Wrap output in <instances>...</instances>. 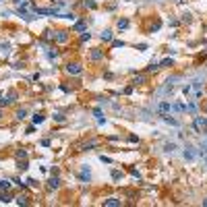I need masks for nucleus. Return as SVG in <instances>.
I'll return each instance as SVG.
<instances>
[{
	"label": "nucleus",
	"instance_id": "1",
	"mask_svg": "<svg viewBox=\"0 0 207 207\" xmlns=\"http://www.w3.org/2000/svg\"><path fill=\"white\" fill-rule=\"evenodd\" d=\"M66 73H69V75H81L83 66L79 62H69V64H66Z\"/></svg>",
	"mask_w": 207,
	"mask_h": 207
},
{
	"label": "nucleus",
	"instance_id": "2",
	"mask_svg": "<svg viewBox=\"0 0 207 207\" xmlns=\"http://www.w3.org/2000/svg\"><path fill=\"white\" fill-rule=\"evenodd\" d=\"M182 155H184V160H189V162H195V160H197V151H195V147H191V145L184 147V153H182Z\"/></svg>",
	"mask_w": 207,
	"mask_h": 207
},
{
	"label": "nucleus",
	"instance_id": "3",
	"mask_svg": "<svg viewBox=\"0 0 207 207\" xmlns=\"http://www.w3.org/2000/svg\"><path fill=\"white\" fill-rule=\"evenodd\" d=\"M170 110H172V104H170V102H160V106H158V112H160V114H170Z\"/></svg>",
	"mask_w": 207,
	"mask_h": 207
},
{
	"label": "nucleus",
	"instance_id": "4",
	"mask_svg": "<svg viewBox=\"0 0 207 207\" xmlns=\"http://www.w3.org/2000/svg\"><path fill=\"white\" fill-rule=\"evenodd\" d=\"M203 126L207 128V118H201V116H195V130H201Z\"/></svg>",
	"mask_w": 207,
	"mask_h": 207
},
{
	"label": "nucleus",
	"instance_id": "5",
	"mask_svg": "<svg viewBox=\"0 0 207 207\" xmlns=\"http://www.w3.org/2000/svg\"><path fill=\"white\" fill-rule=\"evenodd\" d=\"M89 58H91V60H102V58H104V50H97V48L91 50V52H89Z\"/></svg>",
	"mask_w": 207,
	"mask_h": 207
},
{
	"label": "nucleus",
	"instance_id": "6",
	"mask_svg": "<svg viewBox=\"0 0 207 207\" xmlns=\"http://www.w3.org/2000/svg\"><path fill=\"white\" fill-rule=\"evenodd\" d=\"M56 41H58V43L69 41V31H56Z\"/></svg>",
	"mask_w": 207,
	"mask_h": 207
},
{
	"label": "nucleus",
	"instance_id": "7",
	"mask_svg": "<svg viewBox=\"0 0 207 207\" xmlns=\"http://www.w3.org/2000/svg\"><path fill=\"white\" fill-rule=\"evenodd\" d=\"M79 178H81V182H89V180H91V172H89L87 168H83L81 172H79Z\"/></svg>",
	"mask_w": 207,
	"mask_h": 207
},
{
	"label": "nucleus",
	"instance_id": "8",
	"mask_svg": "<svg viewBox=\"0 0 207 207\" xmlns=\"http://www.w3.org/2000/svg\"><path fill=\"white\" fill-rule=\"evenodd\" d=\"M162 120L166 124H172V126H180V122L176 120V118H170V114H162Z\"/></svg>",
	"mask_w": 207,
	"mask_h": 207
},
{
	"label": "nucleus",
	"instance_id": "9",
	"mask_svg": "<svg viewBox=\"0 0 207 207\" xmlns=\"http://www.w3.org/2000/svg\"><path fill=\"white\" fill-rule=\"evenodd\" d=\"M58 186H60V178L58 176H52L48 180V189H58Z\"/></svg>",
	"mask_w": 207,
	"mask_h": 207
},
{
	"label": "nucleus",
	"instance_id": "10",
	"mask_svg": "<svg viewBox=\"0 0 207 207\" xmlns=\"http://www.w3.org/2000/svg\"><path fill=\"white\" fill-rule=\"evenodd\" d=\"M104 205H106V207H118V205H120V201H118V199H114V197H110V199H106V201H104Z\"/></svg>",
	"mask_w": 207,
	"mask_h": 207
},
{
	"label": "nucleus",
	"instance_id": "11",
	"mask_svg": "<svg viewBox=\"0 0 207 207\" xmlns=\"http://www.w3.org/2000/svg\"><path fill=\"white\" fill-rule=\"evenodd\" d=\"M184 110H186L189 114H195V112H197V102H191V104H186V106H184Z\"/></svg>",
	"mask_w": 207,
	"mask_h": 207
},
{
	"label": "nucleus",
	"instance_id": "12",
	"mask_svg": "<svg viewBox=\"0 0 207 207\" xmlns=\"http://www.w3.org/2000/svg\"><path fill=\"white\" fill-rule=\"evenodd\" d=\"M99 38H102V41H112V31H110V29H106V31H102V35H99Z\"/></svg>",
	"mask_w": 207,
	"mask_h": 207
},
{
	"label": "nucleus",
	"instance_id": "13",
	"mask_svg": "<svg viewBox=\"0 0 207 207\" xmlns=\"http://www.w3.org/2000/svg\"><path fill=\"white\" fill-rule=\"evenodd\" d=\"M145 81H147V79H145V75H135V79H133V85H143Z\"/></svg>",
	"mask_w": 207,
	"mask_h": 207
},
{
	"label": "nucleus",
	"instance_id": "14",
	"mask_svg": "<svg viewBox=\"0 0 207 207\" xmlns=\"http://www.w3.org/2000/svg\"><path fill=\"white\" fill-rule=\"evenodd\" d=\"M116 27H118V29H126V27H128V19H118V21H116Z\"/></svg>",
	"mask_w": 207,
	"mask_h": 207
},
{
	"label": "nucleus",
	"instance_id": "15",
	"mask_svg": "<svg viewBox=\"0 0 207 207\" xmlns=\"http://www.w3.org/2000/svg\"><path fill=\"white\" fill-rule=\"evenodd\" d=\"M25 116H27V110H25V108H21V110H17V114H15V118H17V120H23Z\"/></svg>",
	"mask_w": 207,
	"mask_h": 207
},
{
	"label": "nucleus",
	"instance_id": "16",
	"mask_svg": "<svg viewBox=\"0 0 207 207\" xmlns=\"http://www.w3.org/2000/svg\"><path fill=\"white\" fill-rule=\"evenodd\" d=\"M95 145H97V141H89V143H85V145L81 147V151H89V149L95 147Z\"/></svg>",
	"mask_w": 207,
	"mask_h": 207
},
{
	"label": "nucleus",
	"instance_id": "17",
	"mask_svg": "<svg viewBox=\"0 0 207 207\" xmlns=\"http://www.w3.org/2000/svg\"><path fill=\"white\" fill-rule=\"evenodd\" d=\"M85 27H87L85 21H77V23H75V31H85Z\"/></svg>",
	"mask_w": 207,
	"mask_h": 207
},
{
	"label": "nucleus",
	"instance_id": "18",
	"mask_svg": "<svg viewBox=\"0 0 207 207\" xmlns=\"http://www.w3.org/2000/svg\"><path fill=\"white\" fill-rule=\"evenodd\" d=\"M158 71H160V64H155V62H151L147 66V73H158Z\"/></svg>",
	"mask_w": 207,
	"mask_h": 207
},
{
	"label": "nucleus",
	"instance_id": "19",
	"mask_svg": "<svg viewBox=\"0 0 207 207\" xmlns=\"http://www.w3.org/2000/svg\"><path fill=\"white\" fill-rule=\"evenodd\" d=\"M10 199H13V197H10V195H8V193H6V191H4V195H2V193H0V203H8V201H10Z\"/></svg>",
	"mask_w": 207,
	"mask_h": 207
},
{
	"label": "nucleus",
	"instance_id": "20",
	"mask_svg": "<svg viewBox=\"0 0 207 207\" xmlns=\"http://www.w3.org/2000/svg\"><path fill=\"white\" fill-rule=\"evenodd\" d=\"M15 155H17V160H25V158H27V151H25V149H19Z\"/></svg>",
	"mask_w": 207,
	"mask_h": 207
},
{
	"label": "nucleus",
	"instance_id": "21",
	"mask_svg": "<svg viewBox=\"0 0 207 207\" xmlns=\"http://www.w3.org/2000/svg\"><path fill=\"white\" fill-rule=\"evenodd\" d=\"M17 203H19V205H29V199H27V197H21V195H19V197H17Z\"/></svg>",
	"mask_w": 207,
	"mask_h": 207
},
{
	"label": "nucleus",
	"instance_id": "22",
	"mask_svg": "<svg viewBox=\"0 0 207 207\" xmlns=\"http://www.w3.org/2000/svg\"><path fill=\"white\" fill-rule=\"evenodd\" d=\"M10 189V182L8 180H0V191H8Z\"/></svg>",
	"mask_w": 207,
	"mask_h": 207
},
{
	"label": "nucleus",
	"instance_id": "23",
	"mask_svg": "<svg viewBox=\"0 0 207 207\" xmlns=\"http://www.w3.org/2000/svg\"><path fill=\"white\" fill-rule=\"evenodd\" d=\"M174 149H176V145H174V143H166V145H164V151H168V153H172Z\"/></svg>",
	"mask_w": 207,
	"mask_h": 207
},
{
	"label": "nucleus",
	"instance_id": "24",
	"mask_svg": "<svg viewBox=\"0 0 207 207\" xmlns=\"http://www.w3.org/2000/svg\"><path fill=\"white\" fill-rule=\"evenodd\" d=\"M83 6H85V8H89V10H93V8H95L97 4H95V2H91V0H89V2L85 0V2H83Z\"/></svg>",
	"mask_w": 207,
	"mask_h": 207
},
{
	"label": "nucleus",
	"instance_id": "25",
	"mask_svg": "<svg viewBox=\"0 0 207 207\" xmlns=\"http://www.w3.org/2000/svg\"><path fill=\"white\" fill-rule=\"evenodd\" d=\"M43 38H46V40H56V31H46Z\"/></svg>",
	"mask_w": 207,
	"mask_h": 207
},
{
	"label": "nucleus",
	"instance_id": "26",
	"mask_svg": "<svg viewBox=\"0 0 207 207\" xmlns=\"http://www.w3.org/2000/svg\"><path fill=\"white\" fill-rule=\"evenodd\" d=\"M43 122V116L41 114H33V124H41Z\"/></svg>",
	"mask_w": 207,
	"mask_h": 207
},
{
	"label": "nucleus",
	"instance_id": "27",
	"mask_svg": "<svg viewBox=\"0 0 207 207\" xmlns=\"http://www.w3.org/2000/svg\"><path fill=\"white\" fill-rule=\"evenodd\" d=\"M166 66H172V60H170V58H166V60L160 62V69H166Z\"/></svg>",
	"mask_w": 207,
	"mask_h": 207
},
{
	"label": "nucleus",
	"instance_id": "28",
	"mask_svg": "<svg viewBox=\"0 0 207 207\" xmlns=\"http://www.w3.org/2000/svg\"><path fill=\"white\" fill-rule=\"evenodd\" d=\"M112 178H114V180H120V178H122V172H118V170H112Z\"/></svg>",
	"mask_w": 207,
	"mask_h": 207
},
{
	"label": "nucleus",
	"instance_id": "29",
	"mask_svg": "<svg viewBox=\"0 0 207 207\" xmlns=\"http://www.w3.org/2000/svg\"><path fill=\"white\" fill-rule=\"evenodd\" d=\"M112 48H124V41L122 40H114L112 41Z\"/></svg>",
	"mask_w": 207,
	"mask_h": 207
},
{
	"label": "nucleus",
	"instance_id": "30",
	"mask_svg": "<svg viewBox=\"0 0 207 207\" xmlns=\"http://www.w3.org/2000/svg\"><path fill=\"white\" fill-rule=\"evenodd\" d=\"M0 52L6 56V54H8V43H0Z\"/></svg>",
	"mask_w": 207,
	"mask_h": 207
},
{
	"label": "nucleus",
	"instance_id": "31",
	"mask_svg": "<svg viewBox=\"0 0 207 207\" xmlns=\"http://www.w3.org/2000/svg\"><path fill=\"white\" fill-rule=\"evenodd\" d=\"M13 2H15L17 6H29V2H27V0H13Z\"/></svg>",
	"mask_w": 207,
	"mask_h": 207
},
{
	"label": "nucleus",
	"instance_id": "32",
	"mask_svg": "<svg viewBox=\"0 0 207 207\" xmlns=\"http://www.w3.org/2000/svg\"><path fill=\"white\" fill-rule=\"evenodd\" d=\"M27 168H29V166H27V162H19V170H21V172H25Z\"/></svg>",
	"mask_w": 207,
	"mask_h": 207
},
{
	"label": "nucleus",
	"instance_id": "33",
	"mask_svg": "<svg viewBox=\"0 0 207 207\" xmlns=\"http://www.w3.org/2000/svg\"><path fill=\"white\" fill-rule=\"evenodd\" d=\"M89 38H91V33H87V31H83L81 33V41H87Z\"/></svg>",
	"mask_w": 207,
	"mask_h": 207
},
{
	"label": "nucleus",
	"instance_id": "34",
	"mask_svg": "<svg viewBox=\"0 0 207 207\" xmlns=\"http://www.w3.org/2000/svg\"><path fill=\"white\" fill-rule=\"evenodd\" d=\"M160 27H162V23H160V21H158V23H153V25H151V31H158V29H160Z\"/></svg>",
	"mask_w": 207,
	"mask_h": 207
},
{
	"label": "nucleus",
	"instance_id": "35",
	"mask_svg": "<svg viewBox=\"0 0 207 207\" xmlns=\"http://www.w3.org/2000/svg\"><path fill=\"white\" fill-rule=\"evenodd\" d=\"M130 174H133V178H137V180H141V174H139L137 170H130Z\"/></svg>",
	"mask_w": 207,
	"mask_h": 207
},
{
	"label": "nucleus",
	"instance_id": "36",
	"mask_svg": "<svg viewBox=\"0 0 207 207\" xmlns=\"http://www.w3.org/2000/svg\"><path fill=\"white\" fill-rule=\"evenodd\" d=\"M128 141H130V143H139V139H137L135 135H128Z\"/></svg>",
	"mask_w": 207,
	"mask_h": 207
},
{
	"label": "nucleus",
	"instance_id": "37",
	"mask_svg": "<svg viewBox=\"0 0 207 207\" xmlns=\"http://www.w3.org/2000/svg\"><path fill=\"white\" fill-rule=\"evenodd\" d=\"M27 184H29V186H33V189H35V186H38V182H35V180H33V178H29V180H27Z\"/></svg>",
	"mask_w": 207,
	"mask_h": 207
},
{
	"label": "nucleus",
	"instance_id": "38",
	"mask_svg": "<svg viewBox=\"0 0 207 207\" xmlns=\"http://www.w3.org/2000/svg\"><path fill=\"white\" fill-rule=\"evenodd\" d=\"M189 91H191V87H189V85H184V87H182V93H184V95H189Z\"/></svg>",
	"mask_w": 207,
	"mask_h": 207
},
{
	"label": "nucleus",
	"instance_id": "39",
	"mask_svg": "<svg viewBox=\"0 0 207 207\" xmlns=\"http://www.w3.org/2000/svg\"><path fill=\"white\" fill-rule=\"evenodd\" d=\"M54 120H56V122H62V120H64V116H60V114H56V116H54Z\"/></svg>",
	"mask_w": 207,
	"mask_h": 207
},
{
	"label": "nucleus",
	"instance_id": "40",
	"mask_svg": "<svg viewBox=\"0 0 207 207\" xmlns=\"http://www.w3.org/2000/svg\"><path fill=\"white\" fill-rule=\"evenodd\" d=\"M99 160H102V162H106V164H110V162H112V160H110V158H106V155H99Z\"/></svg>",
	"mask_w": 207,
	"mask_h": 207
},
{
	"label": "nucleus",
	"instance_id": "41",
	"mask_svg": "<svg viewBox=\"0 0 207 207\" xmlns=\"http://www.w3.org/2000/svg\"><path fill=\"white\" fill-rule=\"evenodd\" d=\"M13 182H15V184H19V186H25V182H21V178H15Z\"/></svg>",
	"mask_w": 207,
	"mask_h": 207
},
{
	"label": "nucleus",
	"instance_id": "42",
	"mask_svg": "<svg viewBox=\"0 0 207 207\" xmlns=\"http://www.w3.org/2000/svg\"><path fill=\"white\" fill-rule=\"evenodd\" d=\"M203 205H207V199H203Z\"/></svg>",
	"mask_w": 207,
	"mask_h": 207
}]
</instances>
